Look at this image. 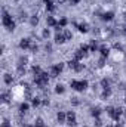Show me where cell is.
<instances>
[{"label": "cell", "instance_id": "6da1fadb", "mask_svg": "<svg viewBox=\"0 0 126 127\" xmlns=\"http://www.w3.org/2000/svg\"><path fill=\"white\" fill-rule=\"evenodd\" d=\"M3 25L6 27V28L9 31H12L15 28V22L12 21V18H10V15L6 12V10H3Z\"/></svg>", "mask_w": 126, "mask_h": 127}, {"label": "cell", "instance_id": "7a4b0ae2", "mask_svg": "<svg viewBox=\"0 0 126 127\" xmlns=\"http://www.w3.org/2000/svg\"><path fill=\"white\" fill-rule=\"evenodd\" d=\"M87 87V81L86 80H73L71 81V89H74V90H79V92H83L85 89Z\"/></svg>", "mask_w": 126, "mask_h": 127}, {"label": "cell", "instance_id": "3957f363", "mask_svg": "<svg viewBox=\"0 0 126 127\" xmlns=\"http://www.w3.org/2000/svg\"><path fill=\"white\" fill-rule=\"evenodd\" d=\"M62 68H64V65H62V64H56V65H53V67H52V71H51V75H52V77H56V75L62 71Z\"/></svg>", "mask_w": 126, "mask_h": 127}, {"label": "cell", "instance_id": "277c9868", "mask_svg": "<svg viewBox=\"0 0 126 127\" xmlns=\"http://www.w3.org/2000/svg\"><path fill=\"white\" fill-rule=\"evenodd\" d=\"M65 36L64 34H61V33H58V34L55 36V43H58V45H62V43H65Z\"/></svg>", "mask_w": 126, "mask_h": 127}, {"label": "cell", "instance_id": "5b68a950", "mask_svg": "<svg viewBox=\"0 0 126 127\" xmlns=\"http://www.w3.org/2000/svg\"><path fill=\"white\" fill-rule=\"evenodd\" d=\"M30 38H22V40H21V43H19V47L21 49H27V47H30Z\"/></svg>", "mask_w": 126, "mask_h": 127}, {"label": "cell", "instance_id": "8992f818", "mask_svg": "<svg viewBox=\"0 0 126 127\" xmlns=\"http://www.w3.org/2000/svg\"><path fill=\"white\" fill-rule=\"evenodd\" d=\"M101 18H102L104 21H111V19L114 18V13H113V12H105V13H102Z\"/></svg>", "mask_w": 126, "mask_h": 127}, {"label": "cell", "instance_id": "52a82bcc", "mask_svg": "<svg viewBox=\"0 0 126 127\" xmlns=\"http://www.w3.org/2000/svg\"><path fill=\"white\" fill-rule=\"evenodd\" d=\"M43 2H45L46 9H48V10H53V9H55V6H53V2H52V0H43Z\"/></svg>", "mask_w": 126, "mask_h": 127}, {"label": "cell", "instance_id": "ba28073f", "mask_svg": "<svg viewBox=\"0 0 126 127\" xmlns=\"http://www.w3.org/2000/svg\"><path fill=\"white\" fill-rule=\"evenodd\" d=\"M48 24L51 25V27H58V22L52 18V16H48Z\"/></svg>", "mask_w": 126, "mask_h": 127}, {"label": "cell", "instance_id": "9c48e42d", "mask_svg": "<svg viewBox=\"0 0 126 127\" xmlns=\"http://www.w3.org/2000/svg\"><path fill=\"white\" fill-rule=\"evenodd\" d=\"M65 118H67V114H64V112H58V121H59V123H64Z\"/></svg>", "mask_w": 126, "mask_h": 127}, {"label": "cell", "instance_id": "30bf717a", "mask_svg": "<svg viewBox=\"0 0 126 127\" xmlns=\"http://www.w3.org/2000/svg\"><path fill=\"white\" fill-rule=\"evenodd\" d=\"M28 108H30L28 103H21V105H19V111H21V112H27V111H28Z\"/></svg>", "mask_w": 126, "mask_h": 127}, {"label": "cell", "instance_id": "8fae6325", "mask_svg": "<svg viewBox=\"0 0 126 127\" xmlns=\"http://www.w3.org/2000/svg\"><path fill=\"white\" fill-rule=\"evenodd\" d=\"M83 52H82V50H77V52H76V55H74V59L76 61H79V59H82V58H83Z\"/></svg>", "mask_w": 126, "mask_h": 127}, {"label": "cell", "instance_id": "7c38bea8", "mask_svg": "<svg viewBox=\"0 0 126 127\" xmlns=\"http://www.w3.org/2000/svg\"><path fill=\"white\" fill-rule=\"evenodd\" d=\"M4 83H6V84H10V83H12V75L10 74H4Z\"/></svg>", "mask_w": 126, "mask_h": 127}, {"label": "cell", "instance_id": "4fadbf2b", "mask_svg": "<svg viewBox=\"0 0 126 127\" xmlns=\"http://www.w3.org/2000/svg\"><path fill=\"white\" fill-rule=\"evenodd\" d=\"M108 47H101V55H102V58H105V56H108Z\"/></svg>", "mask_w": 126, "mask_h": 127}, {"label": "cell", "instance_id": "5bb4252c", "mask_svg": "<svg viewBox=\"0 0 126 127\" xmlns=\"http://www.w3.org/2000/svg\"><path fill=\"white\" fill-rule=\"evenodd\" d=\"M101 86H102V89H104V90L110 89V87H108V80H105V78H104V80L101 81Z\"/></svg>", "mask_w": 126, "mask_h": 127}, {"label": "cell", "instance_id": "9a60e30c", "mask_svg": "<svg viewBox=\"0 0 126 127\" xmlns=\"http://www.w3.org/2000/svg\"><path fill=\"white\" fill-rule=\"evenodd\" d=\"M64 36H65V38H67V40H71V37H73L71 31H68V30H65V31H64Z\"/></svg>", "mask_w": 126, "mask_h": 127}, {"label": "cell", "instance_id": "2e32d148", "mask_svg": "<svg viewBox=\"0 0 126 127\" xmlns=\"http://www.w3.org/2000/svg\"><path fill=\"white\" fill-rule=\"evenodd\" d=\"M79 30H80L82 33H87V25H86V24H82V25H79Z\"/></svg>", "mask_w": 126, "mask_h": 127}, {"label": "cell", "instance_id": "e0dca14e", "mask_svg": "<svg viewBox=\"0 0 126 127\" xmlns=\"http://www.w3.org/2000/svg\"><path fill=\"white\" fill-rule=\"evenodd\" d=\"M101 114V111H100V108H94L92 109V115H94V117H98V115Z\"/></svg>", "mask_w": 126, "mask_h": 127}, {"label": "cell", "instance_id": "ac0fdd59", "mask_svg": "<svg viewBox=\"0 0 126 127\" xmlns=\"http://www.w3.org/2000/svg\"><path fill=\"white\" fill-rule=\"evenodd\" d=\"M55 92H56V93H64V86H62V84H58L56 89H55Z\"/></svg>", "mask_w": 126, "mask_h": 127}, {"label": "cell", "instance_id": "d6986e66", "mask_svg": "<svg viewBox=\"0 0 126 127\" xmlns=\"http://www.w3.org/2000/svg\"><path fill=\"white\" fill-rule=\"evenodd\" d=\"M39 24V18L37 16H31V25H37Z\"/></svg>", "mask_w": 126, "mask_h": 127}, {"label": "cell", "instance_id": "ffe728a7", "mask_svg": "<svg viewBox=\"0 0 126 127\" xmlns=\"http://www.w3.org/2000/svg\"><path fill=\"white\" fill-rule=\"evenodd\" d=\"M33 73H34L36 75H40V74H42V71H40L39 67H33Z\"/></svg>", "mask_w": 126, "mask_h": 127}, {"label": "cell", "instance_id": "44dd1931", "mask_svg": "<svg viewBox=\"0 0 126 127\" xmlns=\"http://www.w3.org/2000/svg\"><path fill=\"white\" fill-rule=\"evenodd\" d=\"M58 25L61 27V28H62V27H65V25H67V19H65V18H62V19L58 22Z\"/></svg>", "mask_w": 126, "mask_h": 127}, {"label": "cell", "instance_id": "7402d4cb", "mask_svg": "<svg viewBox=\"0 0 126 127\" xmlns=\"http://www.w3.org/2000/svg\"><path fill=\"white\" fill-rule=\"evenodd\" d=\"M31 102H33V105H34V107H37V105L40 103V99H39V98H33Z\"/></svg>", "mask_w": 126, "mask_h": 127}, {"label": "cell", "instance_id": "603a6c76", "mask_svg": "<svg viewBox=\"0 0 126 127\" xmlns=\"http://www.w3.org/2000/svg\"><path fill=\"white\" fill-rule=\"evenodd\" d=\"M43 37H45V38L49 37V30H43Z\"/></svg>", "mask_w": 126, "mask_h": 127}, {"label": "cell", "instance_id": "cb8c5ba5", "mask_svg": "<svg viewBox=\"0 0 126 127\" xmlns=\"http://www.w3.org/2000/svg\"><path fill=\"white\" fill-rule=\"evenodd\" d=\"M71 102H73V105H79V101H77V98H73V101H71Z\"/></svg>", "mask_w": 126, "mask_h": 127}, {"label": "cell", "instance_id": "d4e9b609", "mask_svg": "<svg viewBox=\"0 0 126 127\" xmlns=\"http://www.w3.org/2000/svg\"><path fill=\"white\" fill-rule=\"evenodd\" d=\"M2 127H10V126H9V121H8V120H4V123H3Z\"/></svg>", "mask_w": 126, "mask_h": 127}, {"label": "cell", "instance_id": "484cf974", "mask_svg": "<svg viewBox=\"0 0 126 127\" xmlns=\"http://www.w3.org/2000/svg\"><path fill=\"white\" fill-rule=\"evenodd\" d=\"M79 2H80V0H70V3H71V4H77Z\"/></svg>", "mask_w": 126, "mask_h": 127}, {"label": "cell", "instance_id": "4316f807", "mask_svg": "<svg viewBox=\"0 0 126 127\" xmlns=\"http://www.w3.org/2000/svg\"><path fill=\"white\" fill-rule=\"evenodd\" d=\"M37 49H39V47H37V46H34V45L31 46V50H33V52H37Z\"/></svg>", "mask_w": 126, "mask_h": 127}, {"label": "cell", "instance_id": "83f0119b", "mask_svg": "<svg viewBox=\"0 0 126 127\" xmlns=\"http://www.w3.org/2000/svg\"><path fill=\"white\" fill-rule=\"evenodd\" d=\"M125 34H126V28H125Z\"/></svg>", "mask_w": 126, "mask_h": 127}, {"label": "cell", "instance_id": "f1b7e54d", "mask_svg": "<svg viewBox=\"0 0 126 127\" xmlns=\"http://www.w3.org/2000/svg\"><path fill=\"white\" fill-rule=\"evenodd\" d=\"M125 16H126V13H125Z\"/></svg>", "mask_w": 126, "mask_h": 127}]
</instances>
